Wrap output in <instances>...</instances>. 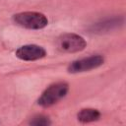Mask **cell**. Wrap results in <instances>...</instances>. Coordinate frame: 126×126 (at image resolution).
Here are the masks:
<instances>
[{
	"mask_svg": "<svg viewBox=\"0 0 126 126\" xmlns=\"http://www.w3.org/2000/svg\"><path fill=\"white\" fill-rule=\"evenodd\" d=\"M30 124L33 126H48L51 124V121L47 116L43 114H38V115L33 116L31 119Z\"/></svg>",
	"mask_w": 126,
	"mask_h": 126,
	"instance_id": "8",
	"label": "cell"
},
{
	"mask_svg": "<svg viewBox=\"0 0 126 126\" xmlns=\"http://www.w3.org/2000/svg\"><path fill=\"white\" fill-rule=\"evenodd\" d=\"M120 24H122V20L119 18H113V19H108L105 21H102L101 23L94 24L92 27V31L94 32H102L104 31H109L111 29L117 28Z\"/></svg>",
	"mask_w": 126,
	"mask_h": 126,
	"instance_id": "7",
	"label": "cell"
},
{
	"mask_svg": "<svg viewBox=\"0 0 126 126\" xmlns=\"http://www.w3.org/2000/svg\"><path fill=\"white\" fill-rule=\"evenodd\" d=\"M100 118V112L95 108H83L77 114L78 121L82 123H90Z\"/></svg>",
	"mask_w": 126,
	"mask_h": 126,
	"instance_id": "6",
	"label": "cell"
},
{
	"mask_svg": "<svg viewBox=\"0 0 126 126\" xmlns=\"http://www.w3.org/2000/svg\"><path fill=\"white\" fill-rule=\"evenodd\" d=\"M13 21L16 25L28 30H41L48 25L47 17L35 11H26L17 13L13 16Z\"/></svg>",
	"mask_w": 126,
	"mask_h": 126,
	"instance_id": "2",
	"label": "cell"
},
{
	"mask_svg": "<svg viewBox=\"0 0 126 126\" xmlns=\"http://www.w3.org/2000/svg\"><path fill=\"white\" fill-rule=\"evenodd\" d=\"M69 85L66 82L60 81L48 86L37 99V104L41 107H50L61 100L68 93Z\"/></svg>",
	"mask_w": 126,
	"mask_h": 126,
	"instance_id": "1",
	"label": "cell"
},
{
	"mask_svg": "<svg viewBox=\"0 0 126 126\" xmlns=\"http://www.w3.org/2000/svg\"><path fill=\"white\" fill-rule=\"evenodd\" d=\"M103 63H104L103 56L99 54H95V55H91L88 57L80 58V59H77L71 62L68 65L67 70L71 74L82 73V72H87V71L96 69L100 67Z\"/></svg>",
	"mask_w": 126,
	"mask_h": 126,
	"instance_id": "4",
	"label": "cell"
},
{
	"mask_svg": "<svg viewBox=\"0 0 126 126\" xmlns=\"http://www.w3.org/2000/svg\"><path fill=\"white\" fill-rule=\"evenodd\" d=\"M16 56L24 61H35L46 56V50L37 44H26L20 46L16 52Z\"/></svg>",
	"mask_w": 126,
	"mask_h": 126,
	"instance_id": "5",
	"label": "cell"
},
{
	"mask_svg": "<svg viewBox=\"0 0 126 126\" xmlns=\"http://www.w3.org/2000/svg\"><path fill=\"white\" fill-rule=\"evenodd\" d=\"M56 48L63 53H75L85 49L87 42L85 38L77 33L68 32L61 34L55 42Z\"/></svg>",
	"mask_w": 126,
	"mask_h": 126,
	"instance_id": "3",
	"label": "cell"
}]
</instances>
